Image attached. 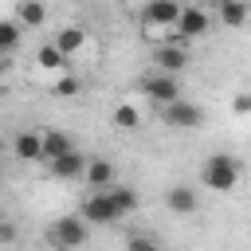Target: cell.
Segmentation results:
<instances>
[{"label":"cell","instance_id":"obj_24","mask_svg":"<svg viewBox=\"0 0 251 251\" xmlns=\"http://www.w3.org/2000/svg\"><path fill=\"white\" fill-rule=\"evenodd\" d=\"M12 239H16V227L12 224H0V247H12Z\"/></svg>","mask_w":251,"mask_h":251},{"label":"cell","instance_id":"obj_4","mask_svg":"<svg viewBox=\"0 0 251 251\" xmlns=\"http://www.w3.org/2000/svg\"><path fill=\"white\" fill-rule=\"evenodd\" d=\"M90 220L78 212V216H63V220H55L51 227H47V243L51 247H59V251H67V247H82L86 239H90V227H86Z\"/></svg>","mask_w":251,"mask_h":251},{"label":"cell","instance_id":"obj_13","mask_svg":"<svg viewBox=\"0 0 251 251\" xmlns=\"http://www.w3.org/2000/svg\"><path fill=\"white\" fill-rule=\"evenodd\" d=\"M82 176H86V184H90V188H110V184L118 180V169H114V161H110V157H90Z\"/></svg>","mask_w":251,"mask_h":251},{"label":"cell","instance_id":"obj_17","mask_svg":"<svg viewBox=\"0 0 251 251\" xmlns=\"http://www.w3.org/2000/svg\"><path fill=\"white\" fill-rule=\"evenodd\" d=\"M110 122H114L122 133H133V129H141V110H137V106H129V102H118V106H114V114H110Z\"/></svg>","mask_w":251,"mask_h":251},{"label":"cell","instance_id":"obj_21","mask_svg":"<svg viewBox=\"0 0 251 251\" xmlns=\"http://www.w3.org/2000/svg\"><path fill=\"white\" fill-rule=\"evenodd\" d=\"M78 90H82V82H78L71 71H63V75L55 78V86H51V94H55V98H75Z\"/></svg>","mask_w":251,"mask_h":251},{"label":"cell","instance_id":"obj_8","mask_svg":"<svg viewBox=\"0 0 251 251\" xmlns=\"http://www.w3.org/2000/svg\"><path fill=\"white\" fill-rule=\"evenodd\" d=\"M12 153L24 165H47V145H43V133L39 129H20L12 137Z\"/></svg>","mask_w":251,"mask_h":251},{"label":"cell","instance_id":"obj_19","mask_svg":"<svg viewBox=\"0 0 251 251\" xmlns=\"http://www.w3.org/2000/svg\"><path fill=\"white\" fill-rule=\"evenodd\" d=\"M43 145H47V161L59 157V153H67V149H75V141L63 129H43Z\"/></svg>","mask_w":251,"mask_h":251},{"label":"cell","instance_id":"obj_1","mask_svg":"<svg viewBox=\"0 0 251 251\" xmlns=\"http://www.w3.org/2000/svg\"><path fill=\"white\" fill-rule=\"evenodd\" d=\"M239 161L231 157V153H212V157H204V165H200V184L204 188H212V192H231L235 184H239Z\"/></svg>","mask_w":251,"mask_h":251},{"label":"cell","instance_id":"obj_18","mask_svg":"<svg viewBox=\"0 0 251 251\" xmlns=\"http://www.w3.org/2000/svg\"><path fill=\"white\" fill-rule=\"evenodd\" d=\"M24 31H27V27L20 24V16H8V20L0 24V51L12 55V51L20 47V35H24Z\"/></svg>","mask_w":251,"mask_h":251},{"label":"cell","instance_id":"obj_6","mask_svg":"<svg viewBox=\"0 0 251 251\" xmlns=\"http://www.w3.org/2000/svg\"><path fill=\"white\" fill-rule=\"evenodd\" d=\"M157 110H161V122H165L169 129H200V126H204V106H196V102H188V98H176V102L157 106Z\"/></svg>","mask_w":251,"mask_h":251},{"label":"cell","instance_id":"obj_16","mask_svg":"<svg viewBox=\"0 0 251 251\" xmlns=\"http://www.w3.org/2000/svg\"><path fill=\"white\" fill-rule=\"evenodd\" d=\"M16 16H20V24H24L27 31H35V27L47 24V4H43V0H20V4H16Z\"/></svg>","mask_w":251,"mask_h":251},{"label":"cell","instance_id":"obj_14","mask_svg":"<svg viewBox=\"0 0 251 251\" xmlns=\"http://www.w3.org/2000/svg\"><path fill=\"white\" fill-rule=\"evenodd\" d=\"M86 39H90V35H86V27H82V24H67V27H59V31H55V43H59L71 59L86 51Z\"/></svg>","mask_w":251,"mask_h":251},{"label":"cell","instance_id":"obj_7","mask_svg":"<svg viewBox=\"0 0 251 251\" xmlns=\"http://www.w3.org/2000/svg\"><path fill=\"white\" fill-rule=\"evenodd\" d=\"M90 224H118V220H126L122 216V208L114 204V196H110V188H90V196L82 200V208H78Z\"/></svg>","mask_w":251,"mask_h":251},{"label":"cell","instance_id":"obj_5","mask_svg":"<svg viewBox=\"0 0 251 251\" xmlns=\"http://www.w3.org/2000/svg\"><path fill=\"white\" fill-rule=\"evenodd\" d=\"M153 67H157V71H169V75H184V71L192 67V51H188V39L173 35V39L157 43V47H153Z\"/></svg>","mask_w":251,"mask_h":251},{"label":"cell","instance_id":"obj_2","mask_svg":"<svg viewBox=\"0 0 251 251\" xmlns=\"http://www.w3.org/2000/svg\"><path fill=\"white\" fill-rule=\"evenodd\" d=\"M180 8H184V4H176V0H145V8H141V27H145V35H149V39H157V35H176Z\"/></svg>","mask_w":251,"mask_h":251},{"label":"cell","instance_id":"obj_11","mask_svg":"<svg viewBox=\"0 0 251 251\" xmlns=\"http://www.w3.org/2000/svg\"><path fill=\"white\" fill-rule=\"evenodd\" d=\"M165 208L176 212V216H192V212L200 208V196H196V188H188V184H169V188H165Z\"/></svg>","mask_w":251,"mask_h":251},{"label":"cell","instance_id":"obj_22","mask_svg":"<svg viewBox=\"0 0 251 251\" xmlns=\"http://www.w3.org/2000/svg\"><path fill=\"white\" fill-rule=\"evenodd\" d=\"M126 251H157V239L153 235H129L126 239Z\"/></svg>","mask_w":251,"mask_h":251},{"label":"cell","instance_id":"obj_23","mask_svg":"<svg viewBox=\"0 0 251 251\" xmlns=\"http://www.w3.org/2000/svg\"><path fill=\"white\" fill-rule=\"evenodd\" d=\"M231 114H251V90H239L231 98Z\"/></svg>","mask_w":251,"mask_h":251},{"label":"cell","instance_id":"obj_10","mask_svg":"<svg viewBox=\"0 0 251 251\" xmlns=\"http://www.w3.org/2000/svg\"><path fill=\"white\" fill-rule=\"evenodd\" d=\"M208 12L200 8V4H188V8H180V20H176V35L180 39H200V35H208Z\"/></svg>","mask_w":251,"mask_h":251},{"label":"cell","instance_id":"obj_3","mask_svg":"<svg viewBox=\"0 0 251 251\" xmlns=\"http://www.w3.org/2000/svg\"><path fill=\"white\" fill-rule=\"evenodd\" d=\"M141 94L153 102V106H169V102H176V98H184V90H180V75H169V71H149L141 82Z\"/></svg>","mask_w":251,"mask_h":251},{"label":"cell","instance_id":"obj_20","mask_svg":"<svg viewBox=\"0 0 251 251\" xmlns=\"http://www.w3.org/2000/svg\"><path fill=\"white\" fill-rule=\"evenodd\" d=\"M110 196H114V204L122 208V216H129V212H137V192L129 188V184H110Z\"/></svg>","mask_w":251,"mask_h":251},{"label":"cell","instance_id":"obj_9","mask_svg":"<svg viewBox=\"0 0 251 251\" xmlns=\"http://www.w3.org/2000/svg\"><path fill=\"white\" fill-rule=\"evenodd\" d=\"M86 161H90V157H82L78 149H67V153H59V157L47 161V173H51L55 180H75V176L86 173Z\"/></svg>","mask_w":251,"mask_h":251},{"label":"cell","instance_id":"obj_15","mask_svg":"<svg viewBox=\"0 0 251 251\" xmlns=\"http://www.w3.org/2000/svg\"><path fill=\"white\" fill-rule=\"evenodd\" d=\"M216 8H220V24L231 27V31L243 27V24L251 20V0H220Z\"/></svg>","mask_w":251,"mask_h":251},{"label":"cell","instance_id":"obj_12","mask_svg":"<svg viewBox=\"0 0 251 251\" xmlns=\"http://www.w3.org/2000/svg\"><path fill=\"white\" fill-rule=\"evenodd\" d=\"M35 67H39V71H51V75H63V71L71 67V55L51 39V43H43V47L35 51Z\"/></svg>","mask_w":251,"mask_h":251},{"label":"cell","instance_id":"obj_25","mask_svg":"<svg viewBox=\"0 0 251 251\" xmlns=\"http://www.w3.org/2000/svg\"><path fill=\"white\" fill-rule=\"evenodd\" d=\"M216 4H220V0H216Z\"/></svg>","mask_w":251,"mask_h":251}]
</instances>
